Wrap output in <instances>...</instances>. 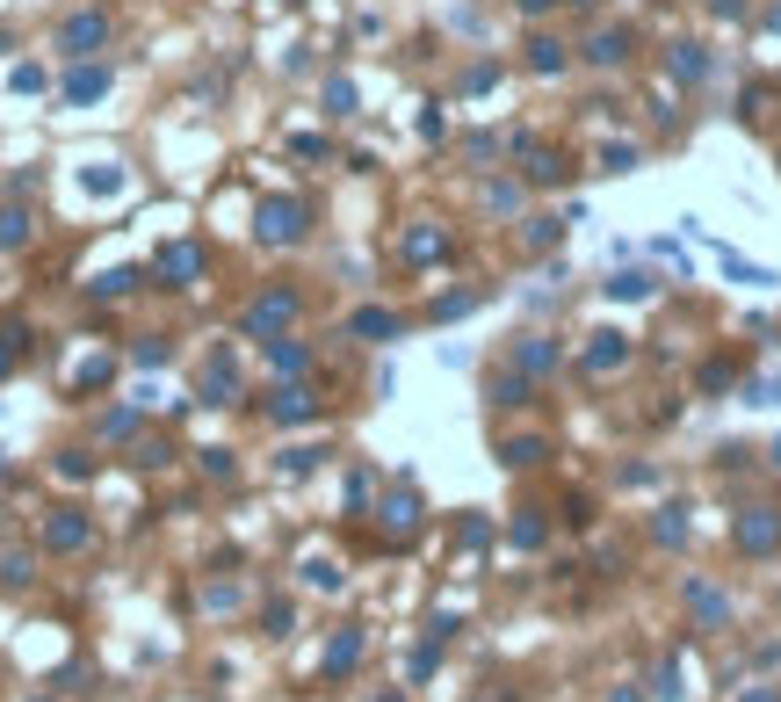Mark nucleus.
<instances>
[{
  "label": "nucleus",
  "instance_id": "obj_1",
  "mask_svg": "<svg viewBox=\"0 0 781 702\" xmlns=\"http://www.w3.org/2000/svg\"><path fill=\"white\" fill-rule=\"evenodd\" d=\"M290 319H297V290H261L254 304H246V319H239V326H246V341H275V333H283Z\"/></svg>",
  "mask_w": 781,
  "mask_h": 702
},
{
  "label": "nucleus",
  "instance_id": "obj_2",
  "mask_svg": "<svg viewBox=\"0 0 781 702\" xmlns=\"http://www.w3.org/2000/svg\"><path fill=\"white\" fill-rule=\"evenodd\" d=\"M319 413H326V406H319V391L297 384V377L268 391V420H275V427H304V420H319Z\"/></svg>",
  "mask_w": 781,
  "mask_h": 702
},
{
  "label": "nucleus",
  "instance_id": "obj_3",
  "mask_svg": "<svg viewBox=\"0 0 781 702\" xmlns=\"http://www.w3.org/2000/svg\"><path fill=\"white\" fill-rule=\"evenodd\" d=\"M102 44H109V15H102V8L58 22V51H66V58H87V51H102Z\"/></svg>",
  "mask_w": 781,
  "mask_h": 702
},
{
  "label": "nucleus",
  "instance_id": "obj_4",
  "mask_svg": "<svg viewBox=\"0 0 781 702\" xmlns=\"http://www.w3.org/2000/svg\"><path fill=\"white\" fill-rule=\"evenodd\" d=\"M152 268H160L167 290H196L203 283V247H196V239H174V247H160V261H152Z\"/></svg>",
  "mask_w": 781,
  "mask_h": 702
},
{
  "label": "nucleus",
  "instance_id": "obj_5",
  "mask_svg": "<svg viewBox=\"0 0 781 702\" xmlns=\"http://www.w3.org/2000/svg\"><path fill=\"white\" fill-rule=\"evenodd\" d=\"M261 239H268V247H297V239H304V203H261V225H254Z\"/></svg>",
  "mask_w": 781,
  "mask_h": 702
},
{
  "label": "nucleus",
  "instance_id": "obj_6",
  "mask_svg": "<svg viewBox=\"0 0 781 702\" xmlns=\"http://www.w3.org/2000/svg\"><path fill=\"white\" fill-rule=\"evenodd\" d=\"M87 536H95V529H87V514L80 507H58L51 522H44V551H87Z\"/></svg>",
  "mask_w": 781,
  "mask_h": 702
},
{
  "label": "nucleus",
  "instance_id": "obj_7",
  "mask_svg": "<svg viewBox=\"0 0 781 702\" xmlns=\"http://www.w3.org/2000/svg\"><path fill=\"white\" fill-rule=\"evenodd\" d=\"M514 370L521 377H550L557 370V341H550V333H521V341H514Z\"/></svg>",
  "mask_w": 781,
  "mask_h": 702
},
{
  "label": "nucleus",
  "instance_id": "obj_8",
  "mask_svg": "<svg viewBox=\"0 0 781 702\" xmlns=\"http://www.w3.org/2000/svg\"><path fill=\"white\" fill-rule=\"evenodd\" d=\"M109 95V66H95V58H80V66L66 73V102L87 109V102H102Z\"/></svg>",
  "mask_w": 781,
  "mask_h": 702
},
{
  "label": "nucleus",
  "instance_id": "obj_9",
  "mask_svg": "<svg viewBox=\"0 0 781 702\" xmlns=\"http://www.w3.org/2000/svg\"><path fill=\"white\" fill-rule=\"evenodd\" d=\"M774 543H781V514L774 507H753L738 522V551H774Z\"/></svg>",
  "mask_w": 781,
  "mask_h": 702
},
{
  "label": "nucleus",
  "instance_id": "obj_10",
  "mask_svg": "<svg viewBox=\"0 0 781 702\" xmlns=\"http://www.w3.org/2000/svg\"><path fill=\"white\" fill-rule=\"evenodd\" d=\"M268 348V377H304L311 370V355L297 348V341H283V333H275V341H261Z\"/></svg>",
  "mask_w": 781,
  "mask_h": 702
},
{
  "label": "nucleus",
  "instance_id": "obj_11",
  "mask_svg": "<svg viewBox=\"0 0 781 702\" xmlns=\"http://www.w3.org/2000/svg\"><path fill=\"white\" fill-rule=\"evenodd\" d=\"M586 58L593 66H622V58H630V29H601V37L586 44Z\"/></svg>",
  "mask_w": 781,
  "mask_h": 702
},
{
  "label": "nucleus",
  "instance_id": "obj_12",
  "mask_svg": "<svg viewBox=\"0 0 781 702\" xmlns=\"http://www.w3.org/2000/svg\"><path fill=\"white\" fill-rule=\"evenodd\" d=\"M203 391H210L217 406H225V399H239V370H232V355H217L210 370H203Z\"/></svg>",
  "mask_w": 781,
  "mask_h": 702
},
{
  "label": "nucleus",
  "instance_id": "obj_13",
  "mask_svg": "<svg viewBox=\"0 0 781 702\" xmlns=\"http://www.w3.org/2000/svg\"><path fill=\"white\" fill-rule=\"evenodd\" d=\"M355 659H362V630H340L326 645V674H355Z\"/></svg>",
  "mask_w": 781,
  "mask_h": 702
},
{
  "label": "nucleus",
  "instance_id": "obj_14",
  "mask_svg": "<svg viewBox=\"0 0 781 702\" xmlns=\"http://www.w3.org/2000/svg\"><path fill=\"white\" fill-rule=\"evenodd\" d=\"M384 529H391V536H413V529H420V500H413V493L384 500Z\"/></svg>",
  "mask_w": 781,
  "mask_h": 702
},
{
  "label": "nucleus",
  "instance_id": "obj_15",
  "mask_svg": "<svg viewBox=\"0 0 781 702\" xmlns=\"http://www.w3.org/2000/svg\"><path fill=\"white\" fill-rule=\"evenodd\" d=\"M586 362H593V370H615V362H630V341H622V333H593Z\"/></svg>",
  "mask_w": 781,
  "mask_h": 702
},
{
  "label": "nucleus",
  "instance_id": "obj_16",
  "mask_svg": "<svg viewBox=\"0 0 781 702\" xmlns=\"http://www.w3.org/2000/svg\"><path fill=\"white\" fill-rule=\"evenodd\" d=\"M434 254H449V232H434V225L405 232V261H434Z\"/></svg>",
  "mask_w": 781,
  "mask_h": 702
},
{
  "label": "nucleus",
  "instance_id": "obj_17",
  "mask_svg": "<svg viewBox=\"0 0 781 702\" xmlns=\"http://www.w3.org/2000/svg\"><path fill=\"white\" fill-rule=\"evenodd\" d=\"M348 333H362V341H391V333H398V312H355Z\"/></svg>",
  "mask_w": 781,
  "mask_h": 702
},
{
  "label": "nucleus",
  "instance_id": "obj_18",
  "mask_svg": "<svg viewBox=\"0 0 781 702\" xmlns=\"http://www.w3.org/2000/svg\"><path fill=\"white\" fill-rule=\"evenodd\" d=\"M528 66L536 73H565V44L557 37H528Z\"/></svg>",
  "mask_w": 781,
  "mask_h": 702
},
{
  "label": "nucleus",
  "instance_id": "obj_19",
  "mask_svg": "<svg viewBox=\"0 0 781 702\" xmlns=\"http://www.w3.org/2000/svg\"><path fill=\"white\" fill-rule=\"evenodd\" d=\"M673 73L680 80H709V51L702 44H673Z\"/></svg>",
  "mask_w": 781,
  "mask_h": 702
},
{
  "label": "nucleus",
  "instance_id": "obj_20",
  "mask_svg": "<svg viewBox=\"0 0 781 702\" xmlns=\"http://www.w3.org/2000/svg\"><path fill=\"white\" fill-rule=\"evenodd\" d=\"M0 247H29V210H0Z\"/></svg>",
  "mask_w": 781,
  "mask_h": 702
},
{
  "label": "nucleus",
  "instance_id": "obj_21",
  "mask_svg": "<svg viewBox=\"0 0 781 702\" xmlns=\"http://www.w3.org/2000/svg\"><path fill=\"white\" fill-rule=\"evenodd\" d=\"M492 399L499 406H528V377L514 370V377H492Z\"/></svg>",
  "mask_w": 781,
  "mask_h": 702
},
{
  "label": "nucleus",
  "instance_id": "obj_22",
  "mask_svg": "<svg viewBox=\"0 0 781 702\" xmlns=\"http://www.w3.org/2000/svg\"><path fill=\"white\" fill-rule=\"evenodd\" d=\"M608 297H615V304H637V297H651V276H615Z\"/></svg>",
  "mask_w": 781,
  "mask_h": 702
},
{
  "label": "nucleus",
  "instance_id": "obj_23",
  "mask_svg": "<svg viewBox=\"0 0 781 702\" xmlns=\"http://www.w3.org/2000/svg\"><path fill=\"white\" fill-rule=\"evenodd\" d=\"M326 109L333 116H355V80H326Z\"/></svg>",
  "mask_w": 781,
  "mask_h": 702
},
{
  "label": "nucleus",
  "instance_id": "obj_24",
  "mask_svg": "<svg viewBox=\"0 0 781 702\" xmlns=\"http://www.w3.org/2000/svg\"><path fill=\"white\" fill-rule=\"evenodd\" d=\"M58 478H95V464H87V449H58Z\"/></svg>",
  "mask_w": 781,
  "mask_h": 702
},
{
  "label": "nucleus",
  "instance_id": "obj_25",
  "mask_svg": "<svg viewBox=\"0 0 781 702\" xmlns=\"http://www.w3.org/2000/svg\"><path fill=\"white\" fill-rule=\"evenodd\" d=\"M138 435V413H109L102 420V442H131Z\"/></svg>",
  "mask_w": 781,
  "mask_h": 702
},
{
  "label": "nucleus",
  "instance_id": "obj_26",
  "mask_svg": "<svg viewBox=\"0 0 781 702\" xmlns=\"http://www.w3.org/2000/svg\"><path fill=\"white\" fill-rule=\"evenodd\" d=\"M601 167H608V174H630V167H637V145H608Z\"/></svg>",
  "mask_w": 781,
  "mask_h": 702
},
{
  "label": "nucleus",
  "instance_id": "obj_27",
  "mask_svg": "<svg viewBox=\"0 0 781 702\" xmlns=\"http://www.w3.org/2000/svg\"><path fill=\"white\" fill-rule=\"evenodd\" d=\"M528 174H536V181H565L572 167H565V160H557V152H536V167H528Z\"/></svg>",
  "mask_w": 781,
  "mask_h": 702
},
{
  "label": "nucleus",
  "instance_id": "obj_28",
  "mask_svg": "<svg viewBox=\"0 0 781 702\" xmlns=\"http://www.w3.org/2000/svg\"><path fill=\"white\" fill-rule=\"evenodd\" d=\"M471 304H478L471 290H456V297H442V304H434V319H463V312H471Z\"/></svg>",
  "mask_w": 781,
  "mask_h": 702
},
{
  "label": "nucleus",
  "instance_id": "obj_29",
  "mask_svg": "<svg viewBox=\"0 0 781 702\" xmlns=\"http://www.w3.org/2000/svg\"><path fill=\"white\" fill-rule=\"evenodd\" d=\"M557 232H565V225H557V218H528V247H550Z\"/></svg>",
  "mask_w": 781,
  "mask_h": 702
},
{
  "label": "nucleus",
  "instance_id": "obj_30",
  "mask_svg": "<svg viewBox=\"0 0 781 702\" xmlns=\"http://www.w3.org/2000/svg\"><path fill=\"white\" fill-rule=\"evenodd\" d=\"M485 203H492V210H514V203H521V189H514V181H492Z\"/></svg>",
  "mask_w": 781,
  "mask_h": 702
},
{
  "label": "nucleus",
  "instance_id": "obj_31",
  "mask_svg": "<svg viewBox=\"0 0 781 702\" xmlns=\"http://www.w3.org/2000/svg\"><path fill=\"white\" fill-rule=\"evenodd\" d=\"M95 290H102V297H123V290H138V276H131V268H116V276H102Z\"/></svg>",
  "mask_w": 781,
  "mask_h": 702
},
{
  "label": "nucleus",
  "instance_id": "obj_32",
  "mask_svg": "<svg viewBox=\"0 0 781 702\" xmlns=\"http://www.w3.org/2000/svg\"><path fill=\"white\" fill-rule=\"evenodd\" d=\"M203 471L210 478H232V449H203Z\"/></svg>",
  "mask_w": 781,
  "mask_h": 702
},
{
  "label": "nucleus",
  "instance_id": "obj_33",
  "mask_svg": "<svg viewBox=\"0 0 781 702\" xmlns=\"http://www.w3.org/2000/svg\"><path fill=\"white\" fill-rule=\"evenodd\" d=\"M44 87V66H15V95H37Z\"/></svg>",
  "mask_w": 781,
  "mask_h": 702
},
{
  "label": "nucleus",
  "instance_id": "obj_34",
  "mask_svg": "<svg viewBox=\"0 0 781 702\" xmlns=\"http://www.w3.org/2000/svg\"><path fill=\"white\" fill-rule=\"evenodd\" d=\"M521 8H528V15H543V8H550V0H521Z\"/></svg>",
  "mask_w": 781,
  "mask_h": 702
},
{
  "label": "nucleus",
  "instance_id": "obj_35",
  "mask_svg": "<svg viewBox=\"0 0 781 702\" xmlns=\"http://www.w3.org/2000/svg\"><path fill=\"white\" fill-rule=\"evenodd\" d=\"M767 406H781V384H767Z\"/></svg>",
  "mask_w": 781,
  "mask_h": 702
},
{
  "label": "nucleus",
  "instance_id": "obj_36",
  "mask_svg": "<svg viewBox=\"0 0 781 702\" xmlns=\"http://www.w3.org/2000/svg\"><path fill=\"white\" fill-rule=\"evenodd\" d=\"M608 702H637V695H630V688H622V695H608Z\"/></svg>",
  "mask_w": 781,
  "mask_h": 702
},
{
  "label": "nucleus",
  "instance_id": "obj_37",
  "mask_svg": "<svg viewBox=\"0 0 781 702\" xmlns=\"http://www.w3.org/2000/svg\"><path fill=\"white\" fill-rule=\"evenodd\" d=\"M377 702H405V695H377Z\"/></svg>",
  "mask_w": 781,
  "mask_h": 702
},
{
  "label": "nucleus",
  "instance_id": "obj_38",
  "mask_svg": "<svg viewBox=\"0 0 781 702\" xmlns=\"http://www.w3.org/2000/svg\"><path fill=\"white\" fill-rule=\"evenodd\" d=\"M572 8H593V0H572Z\"/></svg>",
  "mask_w": 781,
  "mask_h": 702
},
{
  "label": "nucleus",
  "instance_id": "obj_39",
  "mask_svg": "<svg viewBox=\"0 0 781 702\" xmlns=\"http://www.w3.org/2000/svg\"><path fill=\"white\" fill-rule=\"evenodd\" d=\"M774 464H781V442H774Z\"/></svg>",
  "mask_w": 781,
  "mask_h": 702
}]
</instances>
